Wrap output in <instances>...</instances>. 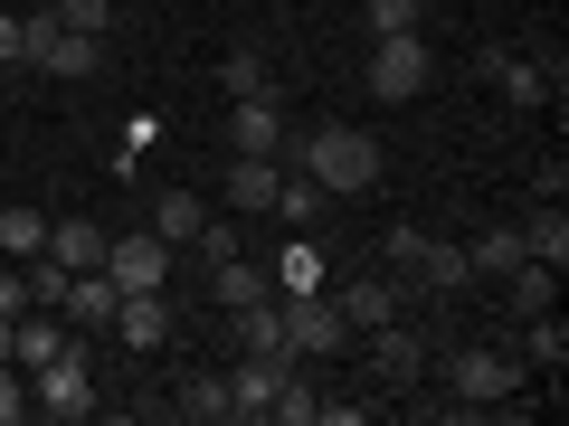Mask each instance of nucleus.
<instances>
[{
	"instance_id": "1",
	"label": "nucleus",
	"mask_w": 569,
	"mask_h": 426,
	"mask_svg": "<svg viewBox=\"0 0 569 426\" xmlns=\"http://www.w3.org/2000/svg\"><path fill=\"white\" fill-rule=\"evenodd\" d=\"M295 162H305V181H323V200H351V190L380 181V142H370L361 123H313V133L295 142Z\"/></svg>"
},
{
	"instance_id": "2",
	"label": "nucleus",
	"mask_w": 569,
	"mask_h": 426,
	"mask_svg": "<svg viewBox=\"0 0 569 426\" xmlns=\"http://www.w3.org/2000/svg\"><path fill=\"white\" fill-rule=\"evenodd\" d=\"M284 304V351L295 361H332V351H351V323L332 313V294H276Z\"/></svg>"
},
{
	"instance_id": "3",
	"label": "nucleus",
	"mask_w": 569,
	"mask_h": 426,
	"mask_svg": "<svg viewBox=\"0 0 569 426\" xmlns=\"http://www.w3.org/2000/svg\"><path fill=\"white\" fill-rule=\"evenodd\" d=\"M427 77H437V58H427V39H418V29H399V39H380V48H370V95H380V104L427 95Z\"/></svg>"
},
{
	"instance_id": "4",
	"label": "nucleus",
	"mask_w": 569,
	"mask_h": 426,
	"mask_svg": "<svg viewBox=\"0 0 569 426\" xmlns=\"http://www.w3.org/2000/svg\"><path fill=\"white\" fill-rule=\"evenodd\" d=\"M29 407H39V417H96V379H86V342L67 351V361L29 369Z\"/></svg>"
},
{
	"instance_id": "5",
	"label": "nucleus",
	"mask_w": 569,
	"mask_h": 426,
	"mask_svg": "<svg viewBox=\"0 0 569 426\" xmlns=\"http://www.w3.org/2000/svg\"><path fill=\"white\" fill-rule=\"evenodd\" d=\"M447 379H456V398H475V407H503L512 388H522V361H512V351H493V342H466Z\"/></svg>"
},
{
	"instance_id": "6",
	"label": "nucleus",
	"mask_w": 569,
	"mask_h": 426,
	"mask_svg": "<svg viewBox=\"0 0 569 426\" xmlns=\"http://www.w3.org/2000/svg\"><path fill=\"white\" fill-rule=\"evenodd\" d=\"M104 275L123 284V294H162L171 284V246L142 227V237H104Z\"/></svg>"
},
{
	"instance_id": "7",
	"label": "nucleus",
	"mask_w": 569,
	"mask_h": 426,
	"mask_svg": "<svg viewBox=\"0 0 569 426\" xmlns=\"http://www.w3.org/2000/svg\"><path fill=\"white\" fill-rule=\"evenodd\" d=\"M475 77H485L503 104H550V77L522 58V48H485V58H475Z\"/></svg>"
},
{
	"instance_id": "8",
	"label": "nucleus",
	"mask_w": 569,
	"mask_h": 426,
	"mask_svg": "<svg viewBox=\"0 0 569 426\" xmlns=\"http://www.w3.org/2000/svg\"><path fill=\"white\" fill-rule=\"evenodd\" d=\"M114 304H123V284L114 275H104V265H86V275H67V332H104V323H114Z\"/></svg>"
},
{
	"instance_id": "9",
	"label": "nucleus",
	"mask_w": 569,
	"mask_h": 426,
	"mask_svg": "<svg viewBox=\"0 0 569 426\" xmlns=\"http://www.w3.org/2000/svg\"><path fill=\"white\" fill-rule=\"evenodd\" d=\"M104 332H114L123 351H162V342H171V304H162V294H123Z\"/></svg>"
},
{
	"instance_id": "10",
	"label": "nucleus",
	"mask_w": 569,
	"mask_h": 426,
	"mask_svg": "<svg viewBox=\"0 0 569 426\" xmlns=\"http://www.w3.org/2000/svg\"><path fill=\"white\" fill-rule=\"evenodd\" d=\"M332 313H342L351 332H380V323H399V284H389V275H361V284L332 294Z\"/></svg>"
},
{
	"instance_id": "11",
	"label": "nucleus",
	"mask_w": 569,
	"mask_h": 426,
	"mask_svg": "<svg viewBox=\"0 0 569 426\" xmlns=\"http://www.w3.org/2000/svg\"><path fill=\"white\" fill-rule=\"evenodd\" d=\"M209 294H219L228 313H247V304H266V294H276V275H266L257 256H209Z\"/></svg>"
},
{
	"instance_id": "12",
	"label": "nucleus",
	"mask_w": 569,
	"mask_h": 426,
	"mask_svg": "<svg viewBox=\"0 0 569 426\" xmlns=\"http://www.w3.org/2000/svg\"><path fill=\"white\" fill-rule=\"evenodd\" d=\"M228 142L276 162V152H284V114H276V95H238V114H228Z\"/></svg>"
},
{
	"instance_id": "13",
	"label": "nucleus",
	"mask_w": 569,
	"mask_h": 426,
	"mask_svg": "<svg viewBox=\"0 0 569 426\" xmlns=\"http://www.w3.org/2000/svg\"><path fill=\"white\" fill-rule=\"evenodd\" d=\"M408 275H418L427 294H466V284H475V265H466V246H447V237H418Z\"/></svg>"
},
{
	"instance_id": "14",
	"label": "nucleus",
	"mask_w": 569,
	"mask_h": 426,
	"mask_svg": "<svg viewBox=\"0 0 569 426\" xmlns=\"http://www.w3.org/2000/svg\"><path fill=\"white\" fill-rule=\"evenodd\" d=\"M503 304H512V323H531V313H550V304H560V265L522 256V265L503 275Z\"/></svg>"
},
{
	"instance_id": "15",
	"label": "nucleus",
	"mask_w": 569,
	"mask_h": 426,
	"mask_svg": "<svg viewBox=\"0 0 569 426\" xmlns=\"http://www.w3.org/2000/svg\"><path fill=\"white\" fill-rule=\"evenodd\" d=\"M276 388H284V361H238L228 369V417H266Z\"/></svg>"
},
{
	"instance_id": "16",
	"label": "nucleus",
	"mask_w": 569,
	"mask_h": 426,
	"mask_svg": "<svg viewBox=\"0 0 569 426\" xmlns=\"http://www.w3.org/2000/svg\"><path fill=\"white\" fill-rule=\"evenodd\" d=\"M370 361H380V379H389V388H418V369H427V351H418V332H399V323H380V332H370Z\"/></svg>"
},
{
	"instance_id": "17",
	"label": "nucleus",
	"mask_w": 569,
	"mask_h": 426,
	"mask_svg": "<svg viewBox=\"0 0 569 426\" xmlns=\"http://www.w3.org/2000/svg\"><path fill=\"white\" fill-rule=\"evenodd\" d=\"M67 351H77L67 313H58V323H10V361H20V369H48V361H67Z\"/></svg>"
},
{
	"instance_id": "18",
	"label": "nucleus",
	"mask_w": 569,
	"mask_h": 426,
	"mask_svg": "<svg viewBox=\"0 0 569 426\" xmlns=\"http://www.w3.org/2000/svg\"><path fill=\"white\" fill-rule=\"evenodd\" d=\"M39 256H58L67 275H86V265H104V237H96L86 219H48V246H39Z\"/></svg>"
},
{
	"instance_id": "19",
	"label": "nucleus",
	"mask_w": 569,
	"mask_h": 426,
	"mask_svg": "<svg viewBox=\"0 0 569 426\" xmlns=\"http://www.w3.org/2000/svg\"><path fill=\"white\" fill-rule=\"evenodd\" d=\"M266 275H276V294H323V246H313V237L276 246V265H266Z\"/></svg>"
},
{
	"instance_id": "20",
	"label": "nucleus",
	"mask_w": 569,
	"mask_h": 426,
	"mask_svg": "<svg viewBox=\"0 0 569 426\" xmlns=\"http://www.w3.org/2000/svg\"><path fill=\"white\" fill-rule=\"evenodd\" d=\"M276 181H284V171L266 162V152H238V171H228V209H276Z\"/></svg>"
},
{
	"instance_id": "21",
	"label": "nucleus",
	"mask_w": 569,
	"mask_h": 426,
	"mask_svg": "<svg viewBox=\"0 0 569 426\" xmlns=\"http://www.w3.org/2000/svg\"><path fill=\"white\" fill-rule=\"evenodd\" d=\"M200 219H209V209L190 200V190H162V200H152V237H162V246H190V237H200Z\"/></svg>"
},
{
	"instance_id": "22",
	"label": "nucleus",
	"mask_w": 569,
	"mask_h": 426,
	"mask_svg": "<svg viewBox=\"0 0 569 426\" xmlns=\"http://www.w3.org/2000/svg\"><path fill=\"white\" fill-rule=\"evenodd\" d=\"M522 256L569 265V219H560V200H541V209H531V227H522Z\"/></svg>"
},
{
	"instance_id": "23",
	"label": "nucleus",
	"mask_w": 569,
	"mask_h": 426,
	"mask_svg": "<svg viewBox=\"0 0 569 426\" xmlns=\"http://www.w3.org/2000/svg\"><path fill=\"white\" fill-rule=\"evenodd\" d=\"M266 417H284V426H313V417H323V388L305 379V361H284V388H276V407H266Z\"/></svg>"
},
{
	"instance_id": "24",
	"label": "nucleus",
	"mask_w": 569,
	"mask_h": 426,
	"mask_svg": "<svg viewBox=\"0 0 569 426\" xmlns=\"http://www.w3.org/2000/svg\"><path fill=\"white\" fill-rule=\"evenodd\" d=\"M39 246H48V219H39V209H0V256L29 265Z\"/></svg>"
},
{
	"instance_id": "25",
	"label": "nucleus",
	"mask_w": 569,
	"mask_h": 426,
	"mask_svg": "<svg viewBox=\"0 0 569 426\" xmlns=\"http://www.w3.org/2000/svg\"><path fill=\"white\" fill-rule=\"evenodd\" d=\"M276 219H284V227H313V219H323V181L284 171V181H276Z\"/></svg>"
},
{
	"instance_id": "26",
	"label": "nucleus",
	"mask_w": 569,
	"mask_h": 426,
	"mask_svg": "<svg viewBox=\"0 0 569 426\" xmlns=\"http://www.w3.org/2000/svg\"><path fill=\"white\" fill-rule=\"evenodd\" d=\"M466 265L475 275H512V265H522V227H485V237L466 246Z\"/></svg>"
},
{
	"instance_id": "27",
	"label": "nucleus",
	"mask_w": 569,
	"mask_h": 426,
	"mask_svg": "<svg viewBox=\"0 0 569 426\" xmlns=\"http://www.w3.org/2000/svg\"><path fill=\"white\" fill-rule=\"evenodd\" d=\"M171 407H181V417H200V426H219V417H228V379L190 369V379H181V398H171Z\"/></svg>"
},
{
	"instance_id": "28",
	"label": "nucleus",
	"mask_w": 569,
	"mask_h": 426,
	"mask_svg": "<svg viewBox=\"0 0 569 426\" xmlns=\"http://www.w3.org/2000/svg\"><path fill=\"white\" fill-rule=\"evenodd\" d=\"M522 361H541L550 379H560V361H569V332H560V313H531V332H522Z\"/></svg>"
},
{
	"instance_id": "29",
	"label": "nucleus",
	"mask_w": 569,
	"mask_h": 426,
	"mask_svg": "<svg viewBox=\"0 0 569 426\" xmlns=\"http://www.w3.org/2000/svg\"><path fill=\"white\" fill-rule=\"evenodd\" d=\"M418 20H427V0H370V39H399Z\"/></svg>"
},
{
	"instance_id": "30",
	"label": "nucleus",
	"mask_w": 569,
	"mask_h": 426,
	"mask_svg": "<svg viewBox=\"0 0 569 426\" xmlns=\"http://www.w3.org/2000/svg\"><path fill=\"white\" fill-rule=\"evenodd\" d=\"M39 10H58V20L86 29V39H104V20H114V0H39Z\"/></svg>"
},
{
	"instance_id": "31",
	"label": "nucleus",
	"mask_w": 569,
	"mask_h": 426,
	"mask_svg": "<svg viewBox=\"0 0 569 426\" xmlns=\"http://www.w3.org/2000/svg\"><path fill=\"white\" fill-rule=\"evenodd\" d=\"M20 417H29V369L0 361V426H20Z\"/></svg>"
},
{
	"instance_id": "32",
	"label": "nucleus",
	"mask_w": 569,
	"mask_h": 426,
	"mask_svg": "<svg viewBox=\"0 0 569 426\" xmlns=\"http://www.w3.org/2000/svg\"><path fill=\"white\" fill-rule=\"evenodd\" d=\"M228 95H276V85H266L257 58H228Z\"/></svg>"
},
{
	"instance_id": "33",
	"label": "nucleus",
	"mask_w": 569,
	"mask_h": 426,
	"mask_svg": "<svg viewBox=\"0 0 569 426\" xmlns=\"http://www.w3.org/2000/svg\"><path fill=\"white\" fill-rule=\"evenodd\" d=\"M0 313H29V275L10 256H0Z\"/></svg>"
},
{
	"instance_id": "34",
	"label": "nucleus",
	"mask_w": 569,
	"mask_h": 426,
	"mask_svg": "<svg viewBox=\"0 0 569 426\" xmlns=\"http://www.w3.org/2000/svg\"><path fill=\"white\" fill-rule=\"evenodd\" d=\"M0 67H29L20 58V10H0Z\"/></svg>"
},
{
	"instance_id": "35",
	"label": "nucleus",
	"mask_w": 569,
	"mask_h": 426,
	"mask_svg": "<svg viewBox=\"0 0 569 426\" xmlns=\"http://www.w3.org/2000/svg\"><path fill=\"white\" fill-rule=\"evenodd\" d=\"M10 323H20V313H0V361H10Z\"/></svg>"
}]
</instances>
